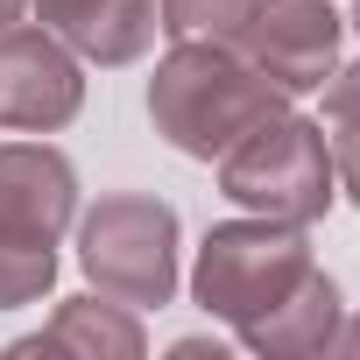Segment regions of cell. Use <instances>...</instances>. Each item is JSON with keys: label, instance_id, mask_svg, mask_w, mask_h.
Returning a JSON list of instances; mask_svg holds the SVG:
<instances>
[{"label": "cell", "instance_id": "1", "mask_svg": "<svg viewBox=\"0 0 360 360\" xmlns=\"http://www.w3.org/2000/svg\"><path fill=\"white\" fill-rule=\"evenodd\" d=\"M283 85H269L233 43H212V36H191L176 43L155 78H148V120L155 134L176 148V155H198V162H219L248 127H262L269 113H283Z\"/></svg>", "mask_w": 360, "mask_h": 360}, {"label": "cell", "instance_id": "2", "mask_svg": "<svg viewBox=\"0 0 360 360\" xmlns=\"http://www.w3.org/2000/svg\"><path fill=\"white\" fill-rule=\"evenodd\" d=\"M219 191L262 219H290V226H311L325 219L339 176H332V148H325V127L304 120V113H269L262 127H248L226 155H219Z\"/></svg>", "mask_w": 360, "mask_h": 360}, {"label": "cell", "instance_id": "3", "mask_svg": "<svg viewBox=\"0 0 360 360\" xmlns=\"http://www.w3.org/2000/svg\"><path fill=\"white\" fill-rule=\"evenodd\" d=\"M311 276V240L290 219H226L205 233L191 290L212 318H226L233 332L262 311H276L297 283Z\"/></svg>", "mask_w": 360, "mask_h": 360}, {"label": "cell", "instance_id": "4", "mask_svg": "<svg viewBox=\"0 0 360 360\" xmlns=\"http://www.w3.org/2000/svg\"><path fill=\"white\" fill-rule=\"evenodd\" d=\"M78 269L99 283V297H120L134 311H162L176 297V212L141 191H113L78 219Z\"/></svg>", "mask_w": 360, "mask_h": 360}, {"label": "cell", "instance_id": "5", "mask_svg": "<svg viewBox=\"0 0 360 360\" xmlns=\"http://www.w3.org/2000/svg\"><path fill=\"white\" fill-rule=\"evenodd\" d=\"M226 43L269 85L318 92L332 78V57H339V15H332V0H255Z\"/></svg>", "mask_w": 360, "mask_h": 360}, {"label": "cell", "instance_id": "6", "mask_svg": "<svg viewBox=\"0 0 360 360\" xmlns=\"http://www.w3.org/2000/svg\"><path fill=\"white\" fill-rule=\"evenodd\" d=\"M85 106L78 57L50 29H0V127L50 134Z\"/></svg>", "mask_w": 360, "mask_h": 360}, {"label": "cell", "instance_id": "7", "mask_svg": "<svg viewBox=\"0 0 360 360\" xmlns=\"http://www.w3.org/2000/svg\"><path fill=\"white\" fill-rule=\"evenodd\" d=\"M78 219V176L57 148L43 141H8L0 148V233L22 240H57Z\"/></svg>", "mask_w": 360, "mask_h": 360}, {"label": "cell", "instance_id": "8", "mask_svg": "<svg viewBox=\"0 0 360 360\" xmlns=\"http://www.w3.org/2000/svg\"><path fill=\"white\" fill-rule=\"evenodd\" d=\"M36 15L85 64H134L155 43V0H36Z\"/></svg>", "mask_w": 360, "mask_h": 360}, {"label": "cell", "instance_id": "9", "mask_svg": "<svg viewBox=\"0 0 360 360\" xmlns=\"http://www.w3.org/2000/svg\"><path fill=\"white\" fill-rule=\"evenodd\" d=\"M240 339H248L255 353H269V360H311V353H332V339H339V283L311 269L276 311L248 318Z\"/></svg>", "mask_w": 360, "mask_h": 360}, {"label": "cell", "instance_id": "10", "mask_svg": "<svg viewBox=\"0 0 360 360\" xmlns=\"http://www.w3.org/2000/svg\"><path fill=\"white\" fill-rule=\"evenodd\" d=\"M148 339H141V325L120 311V297L113 304H99V297H64L57 304V318L36 332V339H15V353L22 360H43V353H78V360H134Z\"/></svg>", "mask_w": 360, "mask_h": 360}, {"label": "cell", "instance_id": "11", "mask_svg": "<svg viewBox=\"0 0 360 360\" xmlns=\"http://www.w3.org/2000/svg\"><path fill=\"white\" fill-rule=\"evenodd\" d=\"M57 283V240H22L0 233V311H22Z\"/></svg>", "mask_w": 360, "mask_h": 360}, {"label": "cell", "instance_id": "12", "mask_svg": "<svg viewBox=\"0 0 360 360\" xmlns=\"http://www.w3.org/2000/svg\"><path fill=\"white\" fill-rule=\"evenodd\" d=\"M255 8V0H162V22L155 29H169L176 43H191V36H212V43H226L233 29H240V15Z\"/></svg>", "mask_w": 360, "mask_h": 360}, {"label": "cell", "instance_id": "13", "mask_svg": "<svg viewBox=\"0 0 360 360\" xmlns=\"http://www.w3.org/2000/svg\"><path fill=\"white\" fill-rule=\"evenodd\" d=\"M325 113H332V127H360V64L325 78Z\"/></svg>", "mask_w": 360, "mask_h": 360}, {"label": "cell", "instance_id": "14", "mask_svg": "<svg viewBox=\"0 0 360 360\" xmlns=\"http://www.w3.org/2000/svg\"><path fill=\"white\" fill-rule=\"evenodd\" d=\"M332 176H339V191L360 205V127H332Z\"/></svg>", "mask_w": 360, "mask_h": 360}, {"label": "cell", "instance_id": "15", "mask_svg": "<svg viewBox=\"0 0 360 360\" xmlns=\"http://www.w3.org/2000/svg\"><path fill=\"white\" fill-rule=\"evenodd\" d=\"M332 346H339V353H360V318H353V325H339V339H332Z\"/></svg>", "mask_w": 360, "mask_h": 360}, {"label": "cell", "instance_id": "16", "mask_svg": "<svg viewBox=\"0 0 360 360\" xmlns=\"http://www.w3.org/2000/svg\"><path fill=\"white\" fill-rule=\"evenodd\" d=\"M22 8H29V0H0V29H15V22H22Z\"/></svg>", "mask_w": 360, "mask_h": 360}, {"label": "cell", "instance_id": "17", "mask_svg": "<svg viewBox=\"0 0 360 360\" xmlns=\"http://www.w3.org/2000/svg\"><path fill=\"white\" fill-rule=\"evenodd\" d=\"M353 29H360V0H353Z\"/></svg>", "mask_w": 360, "mask_h": 360}]
</instances>
